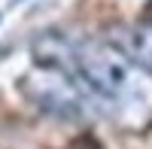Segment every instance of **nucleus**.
<instances>
[{
    "label": "nucleus",
    "instance_id": "nucleus-1",
    "mask_svg": "<svg viewBox=\"0 0 152 149\" xmlns=\"http://www.w3.org/2000/svg\"><path fill=\"white\" fill-rule=\"evenodd\" d=\"M34 58L40 67L70 73L91 107L116 116L125 128L143 131L152 122V76L107 40H67L61 34H43L34 43Z\"/></svg>",
    "mask_w": 152,
    "mask_h": 149
},
{
    "label": "nucleus",
    "instance_id": "nucleus-2",
    "mask_svg": "<svg viewBox=\"0 0 152 149\" xmlns=\"http://www.w3.org/2000/svg\"><path fill=\"white\" fill-rule=\"evenodd\" d=\"M21 88L40 110H46V113H52V116L76 119V116H82L85 110L91 107V101H88L85 91L79 88V82H76L70 73L55 70V67H40V70L28 73V76L21 79Z\"/></svg>",
    "mask_w": 152,
    "mask_h": 149
},
{
    "label": "nucleus",
    "instance_id": "nucleus-3",
    "mask_svg": "<svg viewBox=\"0 0 152 149\" xmlns=\"http://www.w3.org/2000/svg\"><path fill=\"white\" fill-rule=\"evenodd\" d=\"M104 40L116 46L125 58H131L137 67H143L152 76V21L146 24H113L107 28Z\"/></svg>",
    "mask_w": 152,
    "mask_h": 149
},
{
    "label": "nucleus",
    "instance_id": "nucleus-4",
    "mask_svg": "<svg viewBox=\"0 0 152 149\" xmlns=\"http://www.w3.org/2000/svg\"><path fill=\"white\" fill-rule=\"evenodd\" d=\"M67 149H104V146H100V143L91 137V134H82V137H76Z\"/></svg>",
    "mask_w": 152,
    "mask_h": 149
}]
</instances>
